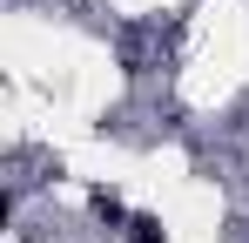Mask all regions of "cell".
<instances>
[{"mask_svg":"<svg viewBox=\"0 0 249 243\" xmlns=\"http://www.w3.org/2000/svg\"><path fill=\"white\" fill-rule=\"evenodd\" d=\"M94 216H101V223H122V196H115V189H94Z\"/></svg>","mask_w":249,"mask_h":243,"instance_id":"2","label":"cell"},{"mask_svg":"<svg viewBox=\"0 0 249 243\" xmlns=\"http://www.w3.org/2000/svg\"><path fill=\"white\" fill-rule=\"evenodd\" d=\"M128 243H162V223L155 216H128Z\"/></svg>","mask_w":249,"mask_h":243,"instance_id":"1","label":"cell"}]
</instances>
